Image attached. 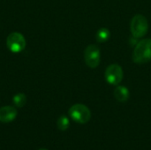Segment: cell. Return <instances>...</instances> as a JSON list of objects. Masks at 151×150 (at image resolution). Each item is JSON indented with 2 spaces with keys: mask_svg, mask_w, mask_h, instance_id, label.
I'll list each match as a JSON object with an SVG mask.
<instances>
[{
  "mask_svg": "<svg viewBox=\"0 0 151 150\" xmlns=\"http://www.w3.org/2000/svg\"><path fill=\"white\" fill-rule=\"evenodd\" d=\"M17 110L12 106H4L0 108V122L10 123L17 117Z\"/></svg>",
  "mask_w": 151,
  "mask_h": 150,
  "instance_id": "obj_7",
  "label": "cell"
},
{
  "mask_svg": "<svg viewBox=\"0 0 151 150\" xmlns=\"http://www.w3.org/2000/svg\"><path fill=\"white\" fill-rule=\"evenodd\" d=\"M6 45L8 49L13 53H19L22 51L26 47V40L22 34L13 32L7 36Z\"/></svg>",
  "mask_w": 151,
  "mask_h": 150,
  "instance_id": "obj_6",
  "label": "cell"
},
{
  "mask_svg": "<svg viewBox=\"0 0 151 150\" xmlns=\"http://www.w3.org/2000/svg\"><path fill=\"white\" fill-rule=\"evenodd\" d=\"M12 102L14 103V105L18 108H21L23 107L26 103H27V96L22 94V93H19L17 95H15L12 98Z\"/></svg>",
  "mask_w": 151,
  "mask_h": 150,
  "instance_id": "obj_10",
  "label": "cell"
},
{
  "mask_svg": "<svg viewBox=\"0 0 151 150\" xmlns=\"http://www.w3.org/2000/svg\"><path fill=\"white\" fill-rule=\"evenodd\" d=\"M149 29V23L142 14H136L131 20L130 23V31L132 35L134 38L143 37Z\"/></svg>",
  "mask_w": 151,
  "mask_h": 150,
  "instance_id": "obj_2",
  "label": "cell"
},
{
  "mask_svg": "<svg viewBox=\"0 0 151 150\" xmlns=\"http://www.w3.org/2000/svg\"><path fill=\"white\" fill-rule=\"evenodd\" d=\"M57 125H58V128L60 131H65L68 129V127L70 126V122H69V119L66 116H61L58 119Z\"/></svg>",
  "mask_w": 151,
  "mask_h": 150,
  "instance_id": "obj_11",
  "label": "cell"
},
{
  "mask_svg": "<svg viewBox=\"0 0 151 150\" xmlns=\"http://www.w3.org/2000/svg\"><path fill=\"white\" fill-rule=\"evenodd\" d=\"M111 37V32L107 27H101L96 34V39L98 42L104 43L106 42Z\"/></svg>",
  "mask_w": 151,
  "mask_h": 150,
  "instance_id": "obj_9",
  "label": "cell"
},
{
  "mask_svg": "<svg viewBox=\"0 0 151 150\" xmlns=\"http://www.w3.org/2000/svg\"><path fill=\"white\" fill-rule=\"evenodd\" d=\"M114 96L117 99V101L120 103H125L129 99L130 92L127 88L125 86H119L118 85L114 90Z\"/></svg>",
  "mask_w": 151,
  "mask_h": 150,
  "instance_id": "obj_8",
  "label": "cell"
},
{
  "mask_svg": "<svg viewBox=\"0 0 151 150\" xmlns=\"http://www.w3.org/2000/svg\"><path fill=\"white\" fill-rule=\"evenodd\" d=\"M104 77L109 84L112 86H118L122 81L124 77L123 69L118 64H111L106 68Z\"/></svg>",
  "mask_w": 151,
  "mask_h": 150,
  "instance_id": "obj_4",
  "label": "cell"
},
{
  "mask_svg": "<svg viewBox=\"0 0 151 150\" xmlns=\"http://www.w3.org/2000/svg\"><path fill=\"white\" fill-rule=\"evenodd\" d=\"M69 115L73 121L79 124H86L90 120V110L84 104L76 103L69 109Z\"/></svg>",
  "mask_w": 151,
  "mask_h": 150,
  "instance_id": "obj_3",
  "label": "cell"
},
{
  "mask_svg": "<svg viewBox=\"0 0 151 150\" xmlns=\"http://www.w3.org/2000/svg\"><path fill=\"white\" fill-rule=\"evenodd\" d=\"M84 59L88 67L96 68L101 62L100 49L95 44L88 45L84 51Z\"/></svg>",
  "mask_w": 151,
  "mask_h": 150,
  "instance_id": "obj_5",
  "label": "cell"
},
{
  "mask_svg": "<svg viewBox=\"0 0 151 150\" xmlns=\"http://www.w3.org/2000/svg\"><path fill=\"white\" fill-rule=\"evenodd\" d=\"M39 150H47V149H39Z\"/></svg>",
  "mask_w": 151,
  "mask_h": 150,
  "instance_id": "obj_12",
  "label": "cell"
},
{
  "mask_svg": "<svg viewBox=\"0 0 151 150\" xmlns=\"http://www.w3.org/2000/svg\"><path fill=\"white\" fill-rule=\"evenodd\" d=\"M132 58L139 65L151 61V39H143L135 45Z\"/></svg>",
  "mask_w": 151,
  "mask_h": 150,
  "instance_id": "obj_1",
  "label": "cell"
}]
</instances>
